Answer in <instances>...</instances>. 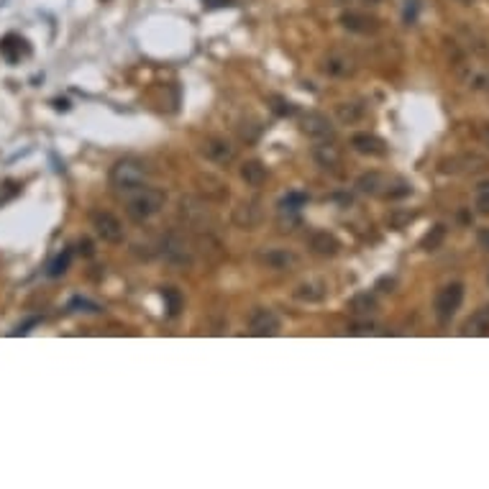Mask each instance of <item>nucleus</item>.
Instances as JSON below:
<instances>
[{
    "label": "nucleus",
    "instance_id": "nucleus-1",
    "mask_svg": "<svg viewBox=\"0 0 489 489\" xmlns=\"http://www.w3.org/2000/svg\"><path fill=\"white\" fill-rule=\"evenodd\" d=\"M356 190L369 198H385V200H400L413 193V185H408L405 179L387 177L382 172H366L356 179Z\"/></svg>",
    "mask_w": 489,
    "mask_h": 489
},
{
    "label": "nucleus",
    "instance_id": "nucleus-2",
    "mask_svg": "<svg viewBox=\"0 0 489 489\" xmlns=\"http://www.w3.org/2000/svg\"><path fill=\"white\" fill-rule=\"evenodd\" d=\"M149 170L146 164L134 156H126V159H118V162L111 167V174H108V182L118 195H128L139 190V187L146 185Z\"/></svg>",
    "mask_w": 489,
    "mask_h": 489
},
{
    "label": "nucleus",
    "instance_id": "nucleus-3",
    "mask_svg": "<svg viewBox=\"0 0 489 489\" xmlns=\"http://www.w3.org/2000/svg\"><path fill=\"white\" fill-rule=\"evenodd\" d=\"M164 202H167V195L162 190H156V187H139L134 193L126 195V215L131 218L134 223H144L149 218H154L159 210L164 208Z\"/></svg>",
    "mask_w": 489,
    "mask_h": 489
},
{
    "label": "nucleus",
    "instance_id": "nucleus-4",
    "mask_svg": "<svg viewBox=\"0 0 489 489\" xmlns=\"http://www.w3.org/2000/svg\"><path fill=\"white\" fill-rule=\"evenodd\" d=\"M461 303H464V284L461 282H451V284H443L438 289L436 300H433L438 323H448L459 312Z\"/></svg>",
    "mask_w": 489,
    "mask_h": 489
},
{
    "label": "nucleus",
    "instance_id": "nucleus-5",
    "mask_svg": "<svg viewBox=\"0 0 489 489\" xmlns=\"http://www.w3.org/2000/svg\"><path fill=\"white\" fill-rule=\"evenodd\" d=\"M200 154L213 164H230L236 159V146L233 141H228L226 136H208L200 144Z\"/></svg>",
    "mask_w": 489,
    "mask_h": 489
},
{
    "label": "nucleus",
    "instance_id": "nucleus-6",
    "mask_svg": "<svg viewBox=\"0 0 489 489\" xmlns=\"http://www.w3.org/2000/svg\"><path fill=\"white\" fill-rule=\"evenodd\" d=\"M303 134L315 141V144H326V141H333L336 128H333V123H331V118L323 116V113H305Z\"/></svg>",
    "mask_w": 489,
    "mask_h": 489
},
{
    "label": "nucleus",
    "instance_id": "nucleus-7",
    "mask_svg": "<svg viewBox=\"0 0 489 489\" xmlns=\"http://www.w3.org/2000/svg\"><path fill=\"white\" fill-rule=\"evenodd\" d=\"M92 228L105 244H120L126 238L123 223L116 218L113 213H92Z\"/></svg>",
    "mask_w": 489,
    "mask_h": 489
},
{
    "label": "nucleus",
    "instance_id": "nucleus-8",
    "mask_svg": "<svg viewBox=\"0 0 489 489\" xmlns=\"http://www.w3.org/2000/svg\"><path fill=\"white\" fill-rule=\"evenodd\" d=\"M179 213H182L187 226H193V228L208 230V226L213 223V215H210L208 205H202L198 198H182V202H179Z\"/></svg>",
    "mask_w": 489,
    "mask_h": 489
},
{
    "label": "nucleus",
    "instance_id": "nucleus-9",
    "mask_svg": "<svg viewBox=\"0 0 489 489\" xmlns=\"http://www.w3.org/2000/svg\"><path fill=\"white\" fill-rule=\"evenodd\" d=\"M249 333L252 336H277L280 333V318H277V312L269 310V308L254 310L252 320H249Z\"/></svg>",
    "mask_w": 489,
    "mask_h": 489
},
{
    "label": "nucleus",
    "instance_id": "nucleus-10",
    "mask_svg": "<svg viewBox=\"0 0 489 489\" xmlns=\"http://www.w3.org/2000/svg\"><path fill=\"white\" fill-rule=\"evenodd\" d=\"M341 26L346 31H351V34H361V36H366V34H377L379 31L377 18L369 13H359V11H346V13L341 15Z\"/></svg>",
    "mask_w": 489,
    "mask_h": 489
},
{
    "label": "nucleus",
    "instance_id": "nucleus-11",
    "mask_svg": "<svg viewBox=\"0 0 489 489\" xmlns=\"http://www.w3.org/2000/svg\"><path fill=\"white\" fill-rule=\"evenodd\" d=\"M351 149L361 156H387V141L377 134H354L351 136Z\"/></svg>",
    "mask_w": 489,
    "mask_h": 489
},
{
    "label": "nucleus",
    "instance_id": "nucleus-12",
    "mask_svg": "<svg viewBox=\"0 0 489 489\" xmlns=\"http://www.w3.org/2000/svg\"><path fill=\"white\" fill-rule=\"evenodd\" d=\"M162 254H164V259L172 261V264H179V267H185V264L193 261V254H190V249H187L185 238H179V236L164 238Z\"/></svg>",
    "mask_w": 489,
    "mask_h": 489
},
{
    "label": "nucleus",
    "instance_id": "nucleus-13",
    "mask_svg": "<svg viewBox=\"0 0 489 489\" xmlns=\"http://www.w3.org/2000/svg\"><path fill=\"white\" fill-rule=\"evenodd\" d=\"M308 246H310V252L318 254V256H336L338 249H341V241H338L333 233H328V230H315V233L308 238Z\"/></svg>",
    "mask_w": 489,
    "mask_h": 489
},
{
    "label": "nucleus",
    "instance_id": "nucleus-14",
    "mask_svg": "<svg viewBox=\"0 0 489 489\" xmlns=\"http://www.w3.org/2000/svg\"><path fill=\"white\" fill-rule=\"evenodd\" d=\"M323 72L331 74V77H351L356 72V62L351 60L349 54H328L326 62H323Z\"/></svg>",
    "mask_w": 489,
    "mask_h": 489
},
{
    "label": "nucleus",
    "instance_id": "nucleus-15",
    "mask_svg": "<svg viewBox=\"0 0 489 489\" xmlns=\"http://www.w3.org/2000/svg\"><path fill=\"white\" fill-rule=\"evenodd\" d=\"M259 261L264 264V267L269 269H277V272H284V269L289 267H295L297 264V256L292 252H287V249H267V252L261 254Z\"/></svg>",
    "mask_w": 489,
    "mask_h": 489
},
{
    "label": "nucleus",
    "instance_id": "nucleus-16",
    "mask_svg": "<svg viewBox=\"0 0 489 489\" xmlns=\"http://www.w3.org/2000/svg\"><path fill=\"white\" fill-rule=\"evenodd\" d=\"M0 54H3V60L15 64V62H21V57L29 54V44L23 41L18 34H8L3 41H0Z\"/></svg>",
    "mask_w": 489,
    "mask_h": 489
},
{
    "label": "nucleus",
    "instance_id": "nucleus-17",
    "mask_svg": "<svg viewBox=\"0 0 489 489\" xmlns=\"http://www.w3.org/2000/svg\"><path fill=\"white\" fill-rule=\"evenodd\" d=\"M292 297H295L297 303H320L323 297H326V284L318 280H310V282H303V284H297L295 292H292Z\"/></svg>",
    "mask_w": 489,
    "mask_h": 489
},
{
    "label": "nucleus",
    "instance_id": "nucleus-18",
    "mask_svg": "<svg viewBox=\"0 0 489 489\" xmlns=\"http://www.w3.org/2000/svg\"><path fill=\"white\" fill-rule=\"evenodd\" d=\"M233 221L241 226V228H254L256 223L261 221V208L256 200H249V202H241L236 210H233Z\"/></svg>",
    "mask_w": 489,
    "mask_h": 489
},
{
    "label": "nucleus",
    "instance_id": "nucleus-19",
    "mask_svg": "<svg viewBox=\"0 0 489 489\" xmlns=\"http://www.w3.org/2000/svg\"><path fill=\"white\" fill-rule=\"evenodd\" d=\"M487 170V162L482 156H456L451 162H443V172H479Z\"/></svg>",
    "mask_w": 489,
    "mask_h": 489
},
{
    "label": "nucleus",
    "instance_id": "nucleus-20",
    "mask_svg": "<svg viewBox=\"0 0 489 489\" xmlns=\"http://www.w3.org/2000/svg\"><path fill=\"white\" fill-rule=\"evenodd\" d=\"M464 336H489V305L479 308V310L467 320Z\"/></svg>",
    "mask_w": 489,
    "mask_h": 489
},
{
    "label": "nucleus",
    "instance_id": "nucleus-21",
    "mask_svg": "<svg viewBox=\"0 0 489 489\" xmlns=\"http://www.w3.org/2000/svg\"><path fill=\"white\" fill-rule=\"evenodd\" d=\"M241 179H244L249 187H261L267 182V167L261 162H256V159H252V162H246L244 167H241Z\"/></svg>",
    "mask_w": 489,
    "mask_h": 489
},
{
    "label": "nucleus",
    "instance_id": "nucleus-22",
    "mask_svg": "<svg viewBox=\"0 0 489 489\" xmlns=\"http://www.w3.org/2000/svg\"><path fill=\"white\" fill-rule=\"evenodd\" d=\"M312 156H315V162H318L323 170H333V167H338V162H341V154L336 151V146H331V141L318 144V146L312 149Z\"/></svg>",
    "mask_w": 489,
    "mask_h": 489
},
{
    "label": "nucleus",
    "instance_id": "nucleus-23",
    "mask_svg": "<svg viewBox=\"0 0 489 489\" xmlns=\"http://www.w3.org/2000/svg\"><path fill=\"white\" fill-rule=\"evenodd\" d=\"M349 308L356 315H369V312L377 310V297L371 295V292H359V295L351 297Z\"/></svg>",
    "mask_w": 489,
    "mask_h": 489
},
{
    "label": "nucleus",
    "instance_id": "nucleus-24",
    "mask_svg": "<svg viewBox=\"0 0 489 489\" xmlns=\"http://www.w3.org/2000/svg\"><path fill=\"white\" fill-rule=\"evenodd\" d=\"M336 118L341 120V123H346V126H351V123H356V120L364 118V105H359V103H338V105H336Z\"/></svg>",
    "mask_w": 489,
    "mask_h": 489
},
{
    "label": "nucleus",
    "instance_id": "nucleus-25",
    "mask_svg": "<svg viewBox=\"0 0 489 489\" xmlns=\"http://www.w3.org/2000/svg\"><path fill=\"white\" fill-rule=\"evenodd\" d=\"M443 241H446V226H433V228L422 236V241H420V249L422 252H438L441 246H443Z\"/></svg>",
    "mask_w": 489,
    "mask_h": 489
},
{
    "label": "nucleus",
    "instance_id": "nucleus-26",
    "mask_svg": "<svg viewBox=\"0 0 489 489\" xmlns=\"http://www.w3.org/2000/svg\"><path fill=\"white\" fill-rule=\"evenodd\" d=\"M305 202H308V195L305 193H287L277 208H280V215H297V210L303 208Z\"/></svg>",
    "mask_w": 489,
    "mask_h": 489
},
{
    "label": "nucleus",
    "instance_id": "nucleus-27",
    "mask_svg": "<svg viewBox=\"0 0 489 489\" xmlns=\"http://www.w3.org/2000/svg\"><path fill=\"white\" fill-rule=\"evenodd\" d=\"M69 261H72V252H69V249H64V252L57 254V256L52 259V264H49V272H46V275H49V277H62L69 269Z\"/></svg>",
    "mask_w": 489,
    "mask_h": 489
},
{
    "label": "nucleus",
    "instance_id": "nucleus-28",
    "mask_svg": "<svg viewBox=\"0 0 489 489\" xmlns=\"http://www.w3.org/2000/svg\"><path fill=\"white\" fill-rule=\"evenodd\" d=\"M162 297H164V303H167V312H170V315H177V312L182 310V295H179L174 287H164Z\"/></svg>",
    "mask_w": 489,
    "mask_h": 489
},
{
    "label": "nucleus",
    "instance_id": "nucleus-29",
    "mask_svg": "<svg viewBox=\"0 0 489 489\" xmlns=\"http://www.w3.org/2000/svg\"><path fill=\"white\" fill-rule=\"evenodd\" d=\"M474 208L479 210L482 215H489V179H487V182H482L479 187H476Z\"/></svg>",
    "mask_w": 489,
    "mask_h": 489
},
{
    "label": "nucleus",
    "instance_id": "nucleus-30",
    "mask_svg": "<svg viewBox=\"0 0 489 489\" xmlns=\"http://www.w3.org/2000/svg\"><path fill=\"white\" fill-rule=\"evenodd\" d=\"M18 195V182H3L0 185V205H6L8 200H13Z\"/></svg>",
    "mask_w": 489,
    "mask_h": 489
},
{
    "label": "nucleus",
    "instance_id": "nucleus-31",
    "mask_svg": "<svg viewBox=\"0 0 489 489\" xmlns=\"http://www.w3.org/2000/svg\"><path fill=\"white\" fill-rule=\"evenodd\" d=\"M272 103H277V105H272V111L280 113V116H292V113H295L292 103H289V100H284V97H272Z\"/></svg>",
    "mask_w": 489,
    "mask_h": 489
},
{
    "label": "nucleus",
    "instance_id": "nucleus-32",
    "mask_svg": "<svg viewBox=\"0 0 489 489\" xmlns=\"http://www.w3.org/2000/svg\"><path fill=\"white\" fill-rule=\"evenodd\" d=\"M410 221H413V213H400V210H394V213L390 215V226H392V228H402V226Z\"/></svg>",
    "mask_w": 489,
    "mask_h": 489
},
{
    "label": "nucleus",
    "instance_id": "nucleus-33",
    "mask_svg": "<svg viewBox=\"0 0 489 489\" xmlns=\"http://www.w3.org/2000/svg\"><path fill=\"white\" fill-rule=\"evenodd\" d=\"M405 3H408V6H405V21L413 23L418 15V0H405Z\"/></svg>",
    "mask_w": 489,
    "mask_h": 489
},
{
    "label": "nucleus",
    "instance_id": "nucleus-34",
    "mask_svg": "<svg viewBox=\"0 0 489 489\" xmlns=\"http://www.w3.org/2000/svg\"><path fill=\"white\" fill-rule=\"evenodd\" d=\"M476 241H479V246H482L484 252H489V228L479 230V233H476Z\"/></svg>",
    "mask_w": 489,
    "mask_h": 489
},
{
    "label": "nucleus",
    "instance_id": "nucleus-35",
    "mask_svg": "<svg viewBox=\"0 0 489 489\" xmlns=\"http://www.w3.org/2000/svg\"><path fill=\"white\" fill-rule=\"evenodd\" d=\"M482 141H484V146L489 149V126H484V128H482Z\"/></svg>",
    "mask_w": 489,
    "mask_h": 489
},
{
    "label": "nucleus",
    "instance_id": "nucleus-36",
    "mask_svg": "<svg viewBox=\"0 0 489 489\" xmlns=\"http://www.w3.org/2000/svg\"><path fill=\"white\" fill-rule=\"evenodd\" d=\"M456 3H461V6H471L474 0H456Z\"/></svg>",
    "mask_w": 489,
    "mask_h": 489
},
{
    "label": "nucleus",
    "instance_id": "nucleus-37",
    "mask_svg": "<svg viewBox=\"0 0 489 489\" xmlns=\"http://www.w3.org/2000/svg\"><path fill=\"white\" fill-rule=\"evenodd\" d=\"M364 3H371V6H374V3H382V0H364Z\"/></svg>",
    "mask_w": 489,
    "mask_h": 489
}]
</instances>
